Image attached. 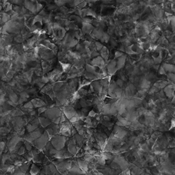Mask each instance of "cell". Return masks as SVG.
<instances>
[{
  "mask_svg": "<svg viewBox=\"0 0 175 175\" xmlns=\"http://www.w3.org/2000/svg\"><path fill=\"white\" fill-rule=\"evenodd\" d=\"M96 115H97V113H96V112L93 110H90V111L89 112V113H88V116L90 117V118L96 117Z\"/></svg>",
  "mask_w": 175,
  "mask_h": 175,
  "instance_id": "cell-28",
  "label": "cell"
},
{
  "mask_svg": "<svg viewBox=\"0 0 175 175\" xmlns=\"http://www.w3.org/2000/svg\"><path fill=\"white\" fill-rule=\"evenodd\" d=\"M49 137L48 134H47V131H45L39 138L36 140L33 143L34 146L37 147V149H43L45 146V145L47 144V142H49Z\"/></svg>",
  "mask_w": 175,
  "mask_h": 175,
  "instance_id": "cell-3",
  "label": "cell"
},
{
  "mask_svg": "<svg viewBox=\"0 0 175 175\" xmlns=\"http://www.w3.org/2000/svg\"><path fill=\"white\" fill-rule=\"evenodd\" d=\"M110 107H111V103H107V104L103 105V109H102L101 112V113L103 114H104V115L109 116Z\"/></svg>",
  "mask_w": 175,
  "mask_h": 175,
  "instance_id": "cell-18",
  "label": "cell"
},
{
  "mask_svg": "<svg viewBox=\"0 0 175 175\" xmlns=\"http://www.w3.org/2000/svg\"><path fill=\"white\" fill-rule=\"evenodd\" d=\"M174 85L170 84L168 85H166L164 88V92L165 94L167 95V96H168L169 98H171L172 96H174Z\"/></svg>",
  "mask_w": 175,
  "mask_h": 175,
  "instance_id": "cell-8",
  "label": "cell"
},
{
  "mask_svg": "<svg viewBox=\"0 0 175 175\" xmlns=\"http://www.w3.org/2000/svg\"><path fill=\"white\" fill-rule=\"evenodd\" d=\"M25 148L24 146H21L19 149L18 150V151H17V153H18V155H23V154L25 153Z\"/></svg>",
  "mask_w": 175,
  "mask_h": 175,
  "instance_id": "cell-30",
  "label": "cell"
},
{
  "mask_svg": "<svg viewBox=\"0 0 175 175\" xmlns=\"http://www.w3.org/2000/svg\"><path fill=\"white\" fill-rule=\"evenodd\" d=\"M82 32L84 34H90L92 33L93 30L94 29V27L91 24L89 23H82Z\"/></svg>",
  "mask_w": 175,
  "mask_h": 175,
  "instance_id": "cell-11",
  "label": "cell"
},
{
  "mask_svg": "<svg viewBox=\"0 0 175 175\" xmlns=\"http://www.w3.org/2000/svg\"><path fill=\"white\" fill-rule=\"evenodd\" d=\"M158 91H159V89H157V88H155V87H153V88H151L149 93L150 94H153V93L157 92H158Z\"/></svg>",
  "mask_w": 175,
  "mask_h": 175,
  "instance_id": "cell-36",
  "label": "cell"
},
{
  "mask_svg": "<svg viewBox=\"0 0 175 175\" xmlns=\"http://www.w3.org/2000/svg\"><path fill=\"white\" fill-rule=\"evenodd\" d=\"M123 53L121 52L120 51H116L115 52V56H114V59H118L119 58H121L122 56H123Z\"/></svg>",
  "mask_w": 175,
  "mask_h": 175,
  "instance_id": "cell-29",
  "label": "cell"
},
{
  "mask_svg": "<svg viewBox=\"0 0 175 175\" xmlns=\"http://www.w3.org/2000/svg\"><path fill=\"white\" fill-rule=\"evenodd\" d=\"M99 82L101 83V85H102L103 88L108 87V85L110 84V77H106L102 78V79H101L99 80Z\"/></svg>",
  "mask_w": 175,
  "mask_h": 175,
  "instance_id": "cell-19",
  "label": "cell"
},
{
  "mask_svg": "<svg viewBox=\"0 0 175 175\" xmlns=\"http://www.w3.org/2000/svg\"><path fill=\"white\" fill-rule=\"evenodd\" d=\"M84 77L86 78V79H91V80H97V79H99L98 77L96 75H93V74L92 73H88V72H85L84 73Z\"/></svg>",
  "mask_w": 175,
  "mask_h": 175,
  "instance_id": "cell-21",
  "label": "cell"
},
{
  "mask_svg": "<svg viewBox=\"0 0 175 175\" xmlns=\"http://www.w3.org/2000/svg\"><path fill=\"white\" fill-rule=\"evenodd\" d=\"M103 120L105 122H110V120H111V119H110V116L104 115L103 117Z\"/></svg>",
  "mask_w": 175,
  "mask_h": 175,
  "instance_id": "cell-37",
  "label": "cell"
},
{
  "mask_svg": "<svg viewBox=\"0 0 175 175\" xmlns=\"http://www.w3.org/2000/svg\"><path fill=\"white\" fill-rule=\"evenodd\" d=\"M118 71L116 68V61L115 60H112L108 62L107 66V74L110 75H114Z\"/></svg>",
  "mask_w": 175,
  "mask_h": 175,
  "instance_id": "cell-6",
  "label": "cell"
},
{
  "mask_svg": "<svg viewBox=\"0 0 175 175\" xmlns=\"http://www.w3.org/2000/svg\"><path fill=\"white\" fill-rule=\"evenodd\" d=\"M168 78L169 79H170V81H172V82H174V79H175V77H174V73H170L168 74Z\"/></svg>",
  "mask_w": 175,
  "mask_h": 175,
  "instance_id": "cell-31",
  "label": "cell"
},
{
  "mask_svg": "<svg viewBox=\"0 0 175 175\" xmlns=\"http://www.w3.org/2000/svg\"><path fill=\"white\" fill-rule=\"evenodd\" d=\"M45 117L49 119L51 121L54 119L60 117L62 114V111L58 107H51L45 112Z\"/></svg>",
  "mask_w": 175,
  "mask_h": 175,
  "instance_id": "cell-2",
  "label": "cell"
},
{
  "mask_svg": "<svg viewBox=\"0 0 175 175\" xmlns=\"http://www.w3.org/2000/svg\"><path fill=\"white\" fill-rule=\"evenodd\" d=\"M23 107L24 108H27V109H33L34 106H33V105H32V102L30 101V102L27 103L26 104H25Z\"/></svg>",
  "mask_w": 175,
  "mask_h": 175,
  "instance_id": "cell-27",
  "label": "cell"
},
{
  "mask_svg": "<svg viewBox=\"0 0 175 175\" xmlns=\"http://www.w3.org/2000/svg\"><path fill=\"white\" fill-rule=\"evenodd\" d=\"M90 65H92L94 67H99L101 70H103V68H105V61L101 57L99 56L96 58L93 59L90 62Z\"/></svg>",
  "mask_w": 175,
  "mask_h": 175,
  "instance_id": "cell-4",
  "label": "cell"
},
{
  "mask_svg": "<svg viewBox=\"0 0 175 175\" xmlns=\"http://www.w3.org/2000/svg\"><path fill=\"white\" fill-rule=\"evenodd\" d=\"M39 120L40 124L42 125V127H43V128H45V127H47V126H49L51 123V121L50 120L45 117H39Z\"/></svg>",
  "mask_w": 175,
  "mask_h": 175,
  "instance_id": "cell-14",
  "label": "cell"
},
{
  "mask_svg": "<svg viewBox=\"0 0 175 175\" xmlns=\"http://www.w3.org/2000/svg\"><path fill=\"white\" fill-rule=\"evenodd\" d=\"M30 173H31V175H37L39 173V168L36 165L32 164Z\"/></svg>",
  "mask_w": 175,
  "mask_h": 175,
  "instance_id": "cell-22",
  "label": "cell"
},
{
  "mask_svg": "<svg viewBox=\"0 0 175 175\" xmlns=\"http://www.w3.org/2000/svg\"><path fill=\"white\" fill-rule=\"evenodd\" d=\"M101 55V58L103 59L104 60H107L108 58H109V51H108V49L106 47L103 46L101 50L100 51Z\"/></svg>",
  "mask_w": 175,
  "mask_h": 175,
  "instance_id": "cell-17",
  "label": "cell"
},
{
  "mask_svg": "<svg viewBox=\"0 0 175 175\" xmlns=\"http://www.w3.org/2000/svg\"><path fill=\"white\" fill-rule=\"evenodd\" d=\"M162 67L163 68V70L165 71V72H168L169 73H174V70H175L174 66L172 65V64L165 63L163 64Z\"/></svg>",
  "mask_w": 175,
  "mask_h": 175,
  "instance_id": "cell-16",
  "label": "cell"
},
{
  "mask_svg": "<svg viewBox=\"0 0 175 175\" xmlns=\"http://www.w3.org/2000/svg\"><path fill=\"white\" fill-rule=\"evenodd\" d=\"M62 110H63V114L65 115L66 119L68 120L71 119V118L75 116H77V112H76V110L74 109L73 107H71V106H64Z\"/></svg>",
  "mask_w": 175,
  "mask_h": 175,
  "instance_id": "cell-5",
  "label": "cell"
},
{
  "mask_svg": "<svg viewBox=\"0 0 175 175\" xmlns=\"http://www.w3.org/2000/svg\"><path fill=\"white\" fill-rule=\"evenodd\" d=\"M25 148H27V150L28 151H32V145L31 143H30V142H28L27 141H25Z\"/></svg>",
  "mask_w": 175,
  "mask_h": 175,
  "instance_id": "cell-26",
  "label": "cell"
},
{
  "mask_svg": "<svg viewBox=\"0 0 175 175\" xmlns=\"http://www.w3.org/2000/svg\"><path fill=\"white\" fill-rule=\"evenodd\" d=\"M104 32L99 28H95L92 32V37L95 39H101L103 37Z\"/></svg>",
  "mask_w": 175,
  "mask_h": 175,
  "instance_id": "cell-13",
  "label": "cell"
},
{
  "mask_svg": "<svg viewBox=\"0 0 175 175\" xmlns=\"http://www.w3.org/2000/svg\"><path fill=\"white\" fill-rule=\"evenodd\" d=\"M100 40L102 42H105V43H108V42H109L110 40V35L107 33H103V34L102 38Z\"/></svg>",
  "mask_w": 175,
  "mask_h": 175,
  "instance_id": "cell-23",
  "label": "cell"
},
{
  "mask_svg": "<svg viewBox=\"0 0 175 175\" xmlns=\"http://www.w3.org/2000/svg\"><path fill=\"white\" fill-rule=\"evenodd\" d=\"M86 4H87V2L86 1H82V2H81L80 4H79L77 6V7H78V8L79 9V10H80V9H81V8H84L85 6H86Z\"/></svg>",
  "mask_w": 175,
  "mask_h": 175,
  "instance_id": "cell-34",
  "label": "cell"
},
{
  "mask_svg": "<svg viewBox=\"0 0 175 175\" xmlns=\"http://www.w3.org/2000/svg\"><path fill=\"white\" fill-rule=\"evenodd\" d=\"M126 58L127 56L126 55H123L122 56L121 58H118V60L116 62V68L118 70L121 69L125 66V62H126Z\"/></svg>",
  "mask_w": 175,
  "mask_h": 175,
  "instance_id": "cell-9",
  "label": "cell"
},
{
  "mask_svg": "<svg viewBox=\"0 0 175 175\" xmlns=\"http://www.w3.org/2000/svg\"><path fill=\"white\" fill-rule=\"evenodd\" d=\"M116 83L118 87L122 88V87H123V85H124V81H123L122 79H117L116 81Z\"/></svg>",
  "mask_w": 175,
  "mask_h": 175,
  "instance_id": "cell-25",
  "label": "cell"
},
{
  "mask_svg": "<svg viewBox=\"0 0 175 175\" xmlns=\"http://www.w3.org/2000/svg\"><path fill=\"white\" fill-rule=\"evenodd\" d=\"M66 141V137L63 136H59V135H56L51 138V143L52 146H54L55 149L57 151H60L62 148L65 145V142Z\"/></svg>",
  "mask_w": 175,
  "mask_h": 175,
  "instance_id": "cell-1",
  "label": "cell"
},
{
  "mask_svg": "<svg viewBox=\"0 0 175 175\" xmlns=\"http://www.w3.org/2000/svg\"><path fill=\"white\" fill-rule=\"evenodd\" d=\"M94 44H95V47H96V49L98 51H100L101 50L102 48H103V44H101V43H99V42H98V41L95 42Z\"/></svg>",
  "mask_w": 175,
  "mask_h": 175,
  "instance_id": "cell-24",
  "label": "cell"
},
{
  "mask_svg": "<svg viewBox=\"0 0 175 175\" xmlns=\"http://www.w3.org/2000/svg\"><path fill=\"white\" fill-rule=\"evenodd\" d=\"M77 163L78 165H79V168L81 169V170L83 171V172L87 173L88 171V162L85 161L84 159L78 158L77 159Z\"/></svg>",
  "mask_w": 175,
  "mask_h": 175,
  "instance_id": "cell-7",
  "label": "cell"
},
{
  "mask_svg": "<svg viewBox=\"0 0 175 175\" xmlns=\"http://www.w3.org/2000/svg\"><path fill=\"white\" fill-rule=\"evenodd\" d=\"M31 102L32 105H33L34 107H43V106L45 105V102L43 101L41 99H34L33 100L31 101Z\"/></svg>",
  "mask_w": 175,
  "mask_h": 175,
  "instance_id": "cell-15",
  "label": "cell"
},
{
  "mask_svg": "<svg viewBox=\"0 0 175 175\" xmlns=\"http://www.w3.org/2000/svg\"><path fill=\"white\" fill-rule=\"evenodd\" d=\"M99 55V53L96 51H92V52H91V54H90V57H91V58H96V57H98Z\"/></svg>",
  "mask_w": 175,
  "mask_h": 175,
  "instance_id": "cell-33",
  "label": "cell"
},
{
  "mask_svg": "<svg viewBox=\"0 0 175 175\" xmlns=\"http://www.w3.org/2000/svg\"><path fill=\"white\" fill-rule=\"evenodd\" d=\"M167 84H168V82H167V81H157V82L154 84V87L157 88V89H161V88H165L167 85Z\"/></svg>",
  "mask_w": 175,
  "mask_h": 175,
  "instance_id": "cell-20",
  "label": "cell"
},
{
  "mask_svg": "<svg viewBox=\"0 0 175 175\" xmlns=\"http://www.w3.org/2000/svg\"><path fill=\"white\" fill-rule=\"evenodd\" d=\"M120 175H130V170L127 169V170L123 171V172H121Z\"/></svg>",
  "mask_w": 175,
  "mask_h": 175,
  "instance_id": "cell-38",
  "label": "cell"
},
{
  "mask_svg": "<svg viewBox=\"0 0 175 175\" xmlns=\"http://www.w3.org/2000/svg\"><path fill=\"white\" fill-rule=\"evenodd\" d=\"M24 4L25 8H26L27 10H29L33 13H36L37 12V6L34 4L33 1H25Z\"/></svg>",
  "mask_w": 175,
  "mask_h": 175,
  "instance_id": "cell-12",
  "label": "cell"
},
{
  "mask_svg": "<svg viewBox=\"0 0 175 175\" xmlns=\"http://www.w3.org/2000/svg\"><path fill=\"white\" fill-rule=\"evenodd\" d=\"M90 84L93 87V88H94V90L96 91V92L99 93V94H100L103 90V87H102V85H101L99 81H98V80L93 81L90 83Z\"/></svg>",
  "mask_w": 175,
  "mask_h": 175,
  "instance_id": "cell-10",
  "label": "cell"
},
{
  "mask_svg": "<svg viewBox=\"0 0 175 175\" xmlns=\"http://www.w3.org/2000/svg\"><path fill=\"white\" fill-rule=\"evenodd\" d=\"M47 110V108L46 107H39V110H38V112H39V114H42V113H44L46 110Z\"/></svg>",
  "mask_w": 175,
  "mask_h": 175,
  "instance_id": "cell-32",
  "label": "cell"
},
{
  "mask_svg": "<svg viewBox=\"0 0 175 175\" xmlns=\"http://www.w3.org/2000/svg\"><path fill=\"white\" fill-rule=\"evenodd\" d=\"M66 2H68V1H55V3H56L57 4V6H64V3H66Z\"/></svg>",
  "mask_w": 175,
  "mask_h": 175,
  "instance_id": "cell-35",
  "label": "cell"
},
{
  "mask_svg": "<svg viewBox=\"0 0 175 175\" xmlns=\"http://www.w3.org/2000/svg\"><path fill=\"white\" fill-rule=\"evenodd\" d=\"M159 74H161V75H164V74H165V72L164 70H163V68L162 66H161V67L159 68Z\"/></svg>",
  "mask_w": 175,
  "mask_h": 175,
  "instance_id": "cell-39",
  "label": "cell"
}]
</instances>
